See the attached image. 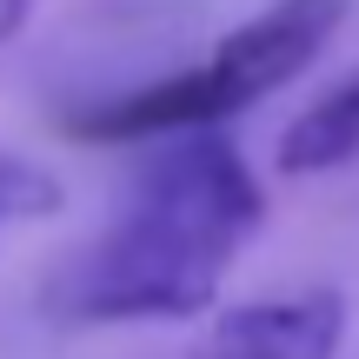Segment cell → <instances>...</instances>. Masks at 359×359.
I'll use <instances>...</instances> for the list:
<instances>
[{
    "label": "cell",
    "mask_w": 359,
    "mask_h": 359,
    "mask_svg": "<svg viewBox=\"0 0 359 359\" xmlns=\"http://www.w3.org/2000/svg\"><path fill=\"white\" fill-rule=\"evenodd\" d=\"M266 219V187L226 133L160 140L133 173V200L107 233L47 280V313L80 326L193 320L219 299L233 253Z\"/></svg>",
    "instance_id": "6da1fadb"
},
{
    "label": "cell",
    "mask_w": 359,
    "mask_h": 359,
    "mask_svg": "<svg viewBox=\"0 0 359 359\" xmlns=\"http://www.w3.org/2000/svg\"><path fill=\"white\" fill-rule=\"evenodd\" d=\"M346 20H353V0H273L233 34H219L206 60L173 67L160 80H140V87H120L107 100H87L80 114H67V133L87 147H160L180 133H219L266 93L293 87L333 47Z\"/></svg>",
    "instance_id": "7a4b0ae2"
},
{
    "label": "cell",
    "mask_w": 359,
    "mask_h": 359,
    "mask_svg": "<svg viewBox=\"0 0 359 359\" xmlns=\"http://www.w3.org/2000/svg\"><path fill=\"white\" fill-rule=\"evenodd\" d=\"M346 346V293L339 286H299L226 306L206 333L200 359H339Z\"/></svg>",
    "instance_id": "3957f363"
},
{
    "label": "cell",
    "mask_w": 359,
    "mask_h": 359,
    "mask_svg": "<svg viewBox=\"0 0 359 359\" xmlns=\"http://www.w3.org/2000/svg\"><path fill=\"white\" fill-rule=\"evenodd\" d=\"M273 160H280V173H293V180L333 173V167H346V160H359V74H346L333 93H320V100L280 133Z\"/></svg>",
    "instance_id": "277c9868"
},
{
    "label": "cell",
    "mask_w": 359,
    "mask_h": 359,
    "mask_svg": "<svg viewBox=\"0 0 359 359\" xmlns=\"http://www.w3.org/2000/svg\"><path fill=\"white\" fill-rule=\"evenodd\" d=\"M67 200L60 173H47L40 160L13 154V147H0V233L13 226H40V219H53Z\"/></svg>",
    "instance_id": "5b68a950"
},
{
    "label": "cell",
    "mask_w": 359,
    "mask_h": 359,
    "mask_svg": "<svg viewBox=\"0 0 359 359\" xmlns=\"http://www.w3.org/2000/svg\"><path fill=\"white\" fill-rule=\"evenodd\" d=\"M34 7H40V0H0V53H7L13 40L27 34V20H34Z\"/></svg>",
    "instance_id": "8992f818"
}]
</instances>
